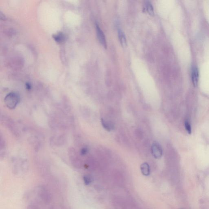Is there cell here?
Returning <instances> with one entry per match:
<instances>
[{"label":"cell","instance_id":"6da1fadb","mask_svg":"<svg viewBox=\"0 0 209 209\" xmlns=\"http://www.w3.org/2000/svg\"><path fill=\"white\" fill-rule=\"evenodd\" d=\"M20 96L15 92H11L6 95L4 102L7 107L10 109H14L16 107L20 101Z\"/></svg>","mask_w":209,"mask_h":209},{"label":"cell","instance_id":"7a4b0ae2","mask_svg":"<svg viewBox=\"0 0 209 209\" xmlns=\"http://www.w3.org/2000/svg\"><path fill=\"white\" fill-rule=\"evenodd\" d=\"M152 153L155 158H161L163 155L162 148L161 145L157 142H154L152 146Z\"/></svg>","mask_w":209,"mask_h":209},{"label":"cell","instance_id":"3957f363","mask_svg":"<svg viewBox=\"0 0 209 209\" xmlns=\"http://www.w3.org/2000/svg\"><path fill=\"white\" fill-rule=\"evenodd\" d=\"M40 199L45 204H50L52 200V196L50 192L45 188H42L39 192Z\"/></svg>","mask_w":209,"mask_h":209},{"label":"cell","instance_id":"277c9868","mask_svg":"<svg viewBox=\"0 0 209 209\" xmlns=\"http://www.w3.org/2000/svg\"><path fill=\"white\" fill-rule=\"evenodd\" d=\"M96 27L97 38H98L99 42L101 43L102 46H104V48H107V42H106V38H105L104 33H103V31H102L100 27L97 23H96Z\"/></svg>","mask_w":209,"mask_h":209},{"label":"cell","instance_id":"5b68a950","mask_svg":"<svg viewBox=\"0 0 209 209\" xmlns=\"http://www.w3.org/2000/svg\"><path fill=\"white\" fill-rule=\"evenodd\" d=\"M199 78V70L196 67H193L192 70V80L195 86H197Z\"/></svg>","mask_w":209,"mask_h":209},{"label":"cell","instance_id":"8992f818","mask_svg":"<svg viewBox=\"0 0 209 209\" xmlns=\"http://www.w3.org/2000/svg\"><path fill=\"white\" fill-rule=\"evenodd\" d=\"M101 124L102 127L109 132L113 130L114 129V126L113 123L109 121H105L104 119H101Z\"/></svg>","mask_w":209,"mask_h":209},{"label":"cell","instance_id":"52a82bcc","mask_svg":"<svg viewBox=\"0 0 209 209\" xmlns=\"http://www.w3.org/2000/svg\"><path fill=\"white\" fill-rule=\"evenodd\" d=\"M118 36L121 45L124 47H126L127 45V40H126V35L124 31L121 29H119L118 31Z\"/></svg>","mask_w":209,"mask_h":209},{"label":"cell","instance_id":"ba28073f","mask_svg":"<svg viewBox=\"0 0 209 209\" xmlns=\"http://www.w3.org/2000/svg\"><path fill=\"white\" fill-rule=\"evenodd\" d=\"M52 37L57 43H61L64 41L65 40V35L63 32H58L53 35Z\"/></svg>","mask_w":209,"mask_h":209},{"label":"cell","instance_id":"9c48e42d","mask_svg":"<svg viewBox=\"0 0 209 209\" xmlns=\"http://www.w3.org/2000/svg\"><path fill=\"white\" fill-rule=\"evenodd\" d=\"M142 173L145 176H148L150 173V168L149 165L147 163H143L141 167Z\"/></svg>","mask_w":209,"mask_h":209},{"label":"cell","instance_id":"30bf717a","mask_svg":"<svg viewBox=\"0 0 209 209\" xmlns=\"http://www.w3.org/2000/svg\"><path fill=\"white\" fill-rule=\"evenodd\" d=\"M145 8L146 11L151 16L153 15L154 14V12L153 7L151 3L148 1H147L145 3Z\"/></svg>","mask_w":209,"mask_h":209},{"label":"cell","instance_id":"8fae6325","mask_svg":"<svg viewBox=\"0 0 209 209\" xmlns=\"http://www.w3.org/2000/svg\"><path fill=\"white\" fill-rule=\"evenodd\" d=\"M83 180L86 185H88L91 183L92 181V178L91 176L89 175H86L84 176Z\"/></svg>","mask_w":209,"mask_h":209},{"label":"cell","instance_id":"7c38bea8","mask_svg":"<svg viewBox=\"0 0 209 209\" xmlns=\"http://www.w3.org/2000/svg\"><path fill=\"white\" fill-rule=\"evenodd\" d=\"M185 129L187 131L188 134H190L192 133V129H191V126L189 122L188 121H186L185 122Z\"/></svg>","mask_w":209,"mask_h":209},{"label":"cell","instance_id":"4fadbf2b","mask_svg":"<svg viewBox=\"0 0 209 209\" xmlns=\"http://www.w3.org/2000/svg\"><path fill=\"white\" fill-rule=\"evenodd\" d=\"M87 152H88V149H87V148H84L81 151V154L83 155H85L87 153Z\"/></svg>","mask_w":209,"mask_h":209},{"label":"cell","instance_id":"5bb4252c","mask_svg":"<svg viewBox=\"0 0 209 209\" xmlns=\"http://www.w3.org/2000/svg\"><path fill=\"white\" fill-rule=\"evenodd\" d=\"M27 209H38L37 206L34 205H29Z\"/></svg>","mask_w":209,"mask_h":209},{"label":"cell","instance_id":"9a60e30c","mask_svg":"<svg viewBox=\"0 0 209 209\" xmlns=\"http://www.w3.org/2000/svg\"><path fill=\"white\" fill-rule=\"evenodd\" d=\"M26 88L27 89H29L31 88V85L29 83H27L26 85Z\"/></svg>","mask_w":209,"mask_h":209}]
</instances>
